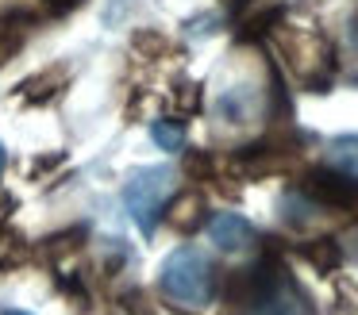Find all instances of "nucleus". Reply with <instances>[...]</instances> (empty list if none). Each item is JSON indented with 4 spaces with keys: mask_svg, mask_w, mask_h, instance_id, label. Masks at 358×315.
Listing matches in <instances>:
<instances>
[{
    "mask_svg": "<svg viewBox=\"0 0 358 315\" xmlns=\"http://www.w3.org/2000/svg\"><path fill=\"white\" fill-rule=\"evenodd\" d=\"M162 292L178 307L201 312L212 300V261L193 246H181L162 261Z\"/></svg>",
    "mask_w": 358,
    "mask_h": 315,
    "instance_id": "1",
    "label": "nucleus"
},
{
    "mask_svg": "<svg viewBox=\"0 0 358 315\" xmlns=\"http://www.w3.org/2000/svg\"><path fill=\"white\" fill-rule=\"evenodd\" d=\"M243 315H316V307L285 269H255Z\"/></svg>",
    "mask_w": 358,
    "mask_h": 315,
    "instance_id": "2",
    "label": "nucleus"
},
{
    "mask_svg": "<svg viewBox=\"0 0 358 315\" xmlns=\"http://www.w3.org/2000/svg\"><path fill=\"white\" fill-rule=\"evenodd\" d=\"M173 169L170 166H147V169H135L131 177L124 181V207L127 215L135 219V227L143 235H155L158 227V215H162L166 200L173 196Z\"/></svg>",
    "mask_w": 358,
    "mask_h": 315,
    "instance_id": "3",
    "label": "nucleus"
},
{
    "mask_svg": "<svg viewBox=\"0 0 358 315\" xmlns=\"http://www.w3.org/2000/svg\"><path fill=\"white\" fill-rule=\"evenodd\" d=\"M208 238L224 254H239V250H247V246H255V227L235 212H220L208 219Z\"/></svg>",
    "mask_w": 358,
    "mask_h": 315,
    "instance_id": "4",
    "label": "nucleus"
},
{
    "mask_svg": "<svg viewBox=\"0 0 358 315\" xmlns=\"http://www.w3.org/2000/svg\"><path fill=\"white\" fill-rule=\"evenodd\" d=\"M312 196L324 200V204H355V200H358V184H350L347 173H343V177L320 173V177H312Z\"/></svg>",
    "mask_w": 358,
    "mask_h": 315,
    "instance_id": "5",
    "label": "nucleus"
},
{
    "mask_svg": "<svg viewBox=\"0 0 358 315\" xmlns=\"http://www.w3.org/2000/svg\"><path fill=\"white\" fill-rule=\"evenodd\" d=\"M327 161H331L339 173H347V177H355V181H358V135L335 138V142L327 146Z\"/></svg>",
    "mask_w": 358,
    "mask_h": 315,
    "instance_id": "6",
    "label": "nucleus"
},
{
    "mask_svg": "<svg viewBox=\"0 0 358 315\" xmlns=\"http://www.w3.org/2000/svg\"><path fill=\"white\" fill-rule=\"evenodd\" d=\"M150 138H155L162 150H181V142H185V131H181V123H150Z\"/></svg>",
    "mask_w": 358,
    "mask_h": 315,
    "instance_id": "7",
    "label": "nucleus"
},
{
    "mask_svg": "<svg viewBox=\"0 0 358 315\" xmlns=\"http://www.w3.org/2000/svg\"><path fill=\"white\" fill-rule=\"evenodd\" d=\"M308 258L316 261L320 269H331L335 261H339V250H335V242H327V238H320L316 246H308Z\"/></svg>",
    "mask_w": 358,
    "mask_h": 315,
    "instance_id": "8",
    "label": "nucleus"
},
{
    "mask_svg": "<svg viewBox=\"0 0 358 315\" xmlns=\"http://www.w3.org/2000/svg\"><path fill=\"white\" fill-rule=\"evenodd\" d=\"M0 169H4V146H0Z\"/></svg>",
    "mask_w": 358,
    "mask_h": 315,
    "instance_id": "9",
    "label": "nucleus"
},
{
    "mask_svg": "<svg viewBox=\"0 0 358 315\" xmlns=\"http://www.w3.org/2000/svg\"><path fill=\"white\" fill-rule=\"evenodd\" d=\"M4 315H27V312H4Z\"/></svg>",
    "mask_w": 358,
    "mask_h": 315,
    "instance_id": "10",
    "label": "nucleus"
}]
</instances>
